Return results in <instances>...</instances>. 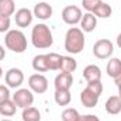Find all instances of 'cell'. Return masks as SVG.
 <instances>
[{
	"instance_id": "cell-4",
	"label": "cell",
	"mask_w": 121,
	"mask_h": 121,
	"mask_svg": "<svg viewBox=\"0 0 121 121\" xmlns=\"http://www.w3.org/2000/svg\"><path fill=\"white\" fill-rule=\"evenodd\" d=\"M113 52H114V45L107 38H101V39L96 41L93 45V54L99 59H108V58H111Z\"/></svg>"
},
{
	"instance_id": "cell-29",
	"label": "cell",
	"mask_w": 121,
	"mask_h": 121,
	"mask_svg": "<svg viewBox=\"0 0 121 121\" xmlns=\"http://www.w3.org/2000/svg\"><path fill=\"white\" fill-rule=\"evenodd\" d=\"M11 97V93H10V87L4 86V85H0V103L9 100Z\"/></svg>"
},
{
	"instance_id": "cell-5",
	"label": "cell",
	"mask_w": 121,
	"mask_h": 121,
	"mask_svg": "<svg viewBox=\"0 0 121 121\" xmlns=\"http://www.w3.org/2000/svg\"><path fill=\"white\" fill-rule=\"evenodd\" d=\"M60 17H62V20H63L65 24H68V26H76V24L80 23V20L83 17V13H82L80 7L72 4V6H66L62 10V16Z\"/></svg>"
},
{
	"instance_id": "cell-25",
	"label": "cell",
	"mask_w": 121,
	"mask_h": 121,
	"mask_svg": "<svg viewBox=\"0 0 121 121\" xmlns=\"http://www.w3.org/2000/svg\"><path fill=\"white\" fill-rule=\"evenodd\" d=\"M79 117H80L79 111H78L76 108H72V107L65 108V110L62 111V116H60L62 121H78Z\"/></svg>"
},
{
	"instance_id": "cell-33",
	"label": "cell",
	"mask_w": 121,
	"mask_h": 121,
	"mask_svg": "<svg viewBox=\"0 0 121 121\" xmlns=\"http://www.w3.org/2000/svg\"><path fill=\"white\" fill-rule=\"evenodd\" d=\"M117 45L121 48V32L118 34V37H117Z\"/></svg>"
},
{
	"instance_id": "cell-8",
	"label": "cell",
	"mask_w": 121,
	"mask_h": 121,
	"mask_svg": "<svg viewBox=\"0 0 121 121\" xmlns=\"http://www.w3.org/2000/svg\"><path fill=\"white\" fill-rule=\"evenodd\" d=\"M4 80H6L7 87H10V89H20V86L24 82V73L18 68H11V69H9L6 72Z\"/></svg>"
},
{
	"instance_id": "cell-9",
	"label": "cell",
	"mask_w": 121,
	"mask_h": 121,
	"mask_svg": "<svg viewBox=\"0 0 121 121\" xmlns=\"http://www.w3.org/2000/svg\"><path fill=\"white\" fill-rule=\"evenodd\" d=\"M32 18H34V14L30 9L27 7H21L18 9L16 13H14V20H16V24L20 27V28H26L31 26L32 23Z\"/></svg>"
},
{
	"instance_id": "cell-10",
	"label": "cell",
	"mask_w": 121,
	"mask_h": 121,
	"mask_svg": "<svg viewBox=\"0 0 121 121\" xmlns=\"http://www.w3.org/2000/svg\"><path fill=\"white\" fill-rule=\"evenodd\" d=\"M32 14L34 17H37L38 20H49L54 14V9L51 4H48L47 1H41V3H37L34 6V10H32Z\"/></svg>"
},
{
	"instance_id": "cell-19",
	"label": "cell",
	"mask_w": 121,
	"mask_h": 121,
	"mask_svg": "<svg viewBox=\"0 0 121 121\" xmlns=\"http://www.w3.org/2000/svg\"><path fill=\"white\" fill-rule=\"evenodd\" d=\"M32 69L35 72H48V63H47V54L45 55H35L32 58Z\"/></svg>"
},
{
	"instance_id": "cell-31",
	"label": "cell",
	"mask_w": 121,
	"mask_h": 121,
	"mask_svg": "<svg viewBox=\"0 0 121 121\" xmlns=\"http://www.w3.org/2000/svg\"><path fill=\"white\" fill-rule=\"evenodd\" d=\"M113 80H114V85L117 86V89H120V87H121V73L117 76V78H114Z\"/></svg>"
},
{
	"instance_id": "cell-21",
	"label": "cell",
	"mask_w": 121,
	"mask_h": 121,
	"mask_svg": "<svg viewBox=\"0 0 121 121\" xmlns=\"http://www.w3.org/2000/svg\"><path fill=\"white\" fill-rule=\"evenodd\" d=\"M21 118H23V121H41V113L38 108L31 106L27 108H23Z\"/></svg>"
},
{
	"instance_id": "cell-13",
	"label": "cell",
	"mask_w": 121,
	"mask_h": 121,
	"mask_svg": "<svg viewBox=\"0 0 121 121\" xmlns=\"http://www.w3.org/2000/svg\"><path fill=\"white\" fill-rule=\"evenodd\" d=\"M99 99H100V97H99L97 94H94L91 90H89L87 87L80 91V101H82V104H83L85 107H87V108L96 107L97 103H99Z\"/></svg>"
},
{
	"instance_id": "cell-14",
	"label": "cell",
	"mask_w": 121,
	"mask_h": 121,
	"mask_svg": "<svg viewBox=\"0 0 121 121\" xmlns=\"http://www.w3.org/2000/svg\"><path fill=\"white\" fill-rule=\"evenodd\" d=\"M83 78L86 79V82H97L101 80V69L97 65H87L83 69Z\"/></svg>"
},
{
	"instance_id": "cell-11",
	"label": "cell",
	"mask_w": 121,
	"mask_h": 121,
	"mask_svg": "<svg viewBox=\"0 0 121 121\" xmlns=\"http://www.w3.org/2000/svg\"><path fill=\"white\" fill-rule=\"evenodd\" d=\"M72 83H73V73H66V72H60L54 80L55 90H69L72 87Z\"/></svg>"
},
{
	"instance_id": "cell-15",
	"label": "cell",
	"mask_w": 121,
	"mask_h": 121,
	"mask_svg": "<svg viewBox=\"0 0 121 121\" xmlns=\"http://www.w3.org/2000/svg\"><path fill=\"white\" fill-rule=\"evenodd\" d=\"M106 111L111 116H117L121 113V97L120 96H110L106 101Z\"/></svg>"
},
{
	"instance_id": "cell-30",
	"label": "cell",
	"mask_w": 121,
	"mask_h": 121,
	"mask_svg": "<svg viewBox=\"0 0 121 121\" xmlns=\"http://www.w3.org/2000/svg\"><path fill=\"white\" fill-rule=\"evenodd\" d=\"M78 121H100V118L94 114H86V116H80Z\"/></svg>"
},
{
	"instance_id": "cell-17",
	"label": "cell",
	"mask_w": 121,
	"mask_h": 121,
	"mask_svg": "<svg viewBox=\"0 0 121 121\" xmlns=\"http://www.w3.org/2000/svg\"><path fill=\"white\" fill-rule=\"evenodd\" d=\"M16 111H17V106L11 99L0 103V114L3 117H13L16 114Z\"/></svg>"
},
{
	"instance_id": "cell-16",
	"label": "cell",
	"mask_w": 121,
	"mask_h": 121,
	"mask_svg": "<svg viewBox=\"0 0 121 121\" xmlns=\"http://www.w3.org/2000/svg\"><path fill=\"white\" fill-rule=\"evenodd\" d=\"M91 13H93L97 18H108V17H111V14H113V9H111V6H110L108 3L101 1Z\"/></svg>"
},
{
	"instance_id": "cell-7",
	"label": "cell",
	"mask_w": 121,
	"mask_h": 121,
	"mask_svg": "<svg viewBox=\"0 0 121 121\" xmlns=\"http://www.w3.org/2000/svg\"><path fill=\"white\" fill-rule=\"evenodd\" d=\"M28 87L32 93L42 94L48 90V79L42 73H34L28 78Z\"/></svg>"
},
{
	"instance_id": "cell-27",
	"label": "cell",
	"mask_w": 121,
	"mask_h": 121,
	"mask_svg": "<svg viewBox=\"0 0 121 121\" xmlns=\"http://www.w3.org/2000/svg\"><path fill=\"white\" fill-rule=\"evenodd\" d=\"M103 0H82V6L86 10V13H91Z\"/></svg>"
},
{
	"instance_id": "cell-22",
	"label": "cell",
	"mask_w": 121,
	"mask_h": 121,
	"mask_svg": "<svg viewBox=\"0 0 121 121\" xmlns=\"http://www.w3.org/2000/svg\"><path fill=\"white\" fill-rule=\"evenodd\" d=\"M78 68V62L72 56H62V63H60V72L66 73H73Z\"/></svg>"
},
{
	"instance_id": "cell-23",
	"label": "cell",
	"mask_w": 121,
	"mask_h": 121,
	"mask_svg": "<svg viewBox=\"0 0 121 121\" xmlns=\"http://www.w3.org/2000/svg\"><path fill=\"white\" fill-rule=\"evenodd\" d=\"M16 13V3L14 0H0V16L10 17Z\"/></svg>"
},
{
	"instance_id": "cell-28",
	"label": "cell",
	"mask_w": 121,
	"mask_h": 121,
	"mask_svg": "<svg viewBox=\"0 0 121 121\" xmlns=\"http://www.w3.org/2000/svg\"><path fill=\"white\" fill-rule=\"evenodd\" d=\"M10 17H6V16H0V32H7L10 31Z\"/></svg>"
},
{
	"instance_id": "cell-32",
	"label": "cell",
	"mask_w": 121,
	"mask_h": 121,
	"mask_svg": "<svg viewBox=\"0 0 121 121\" xmlns=\"http://www.w3.org/2000/svg\"><path fill=\"white\" fill-rule=\"evenodd\" d=\"M4 58H6V49L3 45H0V60H3Z\"/></svg>"
},
{
	"instance_id": "cell-26",
	"label": "cell",
	"mask_w": 121,
	"mask_h": 121,
	"mask_svg": "<svg viewBox=\"0 0 121 121\" xmlns=\"http://www.w3.org/2000/svg\"><path fill=\"white\" fill-rule=\"evenodd\" d=\"M86 87H87L89 90H91L94 94H97L99 97H100L101 93H103V83H101V80H97V82H89Z\"/></svg>"
},
{
	"instance_id": "cell-1",
	"label": "cell",
	"mask_w": 121,
	"mask_h": 121,
	"mask_svg": "<svg viewBox=\"0 0 121 121\" xmlns=\"http://www.w3.org/2000/svg\"><path fill=\"white\" fill-rule=\"evenodd\" d=\"M31 42L38 49L51 48L52 44H54V37H52L51 28L44 23H39V24L34 26L32 31H31Z\"/></svg>"
},
{
	"instance_id": "cell-2",
	"label": "cell",
	"mask_w": 121,
	"mask_h": 121,
	"mask_svg": "<svg viewBox=\"0 0 121 121\" xmlns=\"http://www.w3.org/2000/svg\"><path fill=\"white\" fill-rule=\"evenodd\" d=\"M85 32L79 27H70L65 35V49L72 55H78L85 48Z\"/></svg>"
},
{
	"instance_id": "cell-36",
	"label": "cell",
	"mask_w": 121,
	"mask_h": 121,
	"mask_svg": "<svg viewBox=\"0 0 121 121\" xmlns=\"http://www.w3.org/2000/svg\"><path fill=\"white\" fill-rule=\"evenodd\" d=\"M1 121H11V120H1Z\"/></svg>"
},
{
	"instance_id": "cell-18",
	"label": "cell",
	"mask_w": 121,
	"mask_h": 121,
	"mask_svg": "<svg viewBox=\"0 0 121 121\" xmlns=\"http://www.w3.org/2000/svg\"><path fill=\"white\" fill-rule=\"evenodd\" d=\"M107 75L110 76V78H117L118 75L121 73V59L118 58H111V59L108 60V63H107Z\"/></svg>"
},
{
	"instance_id": "cell-35",
	"label": "cell",
	"mask_w": 121,
	"mask_h": 121,
	"mask_svg": "<svg viewBox=\"0 0 121 121\" xmlns=\"http://www.w3.org/2000/svg\"><path fill=\"white\" fill-rule=\"evenodd\" d=\"M118 96H120V97H121V87H120V89H118Z\"/></svg>"
},
{
	"instance_id": "cell-12",
	"label": "cell",
	"mask_w": 121,
	"mask_h": 121,
	"mask_svg": "<svg viewBox=\"0 0 121 121\" xmlns=\"http://www.w3.org/2000/svg\"><path fill=\"white\" fill-rule=\"evenodd\" d=\"M79 24H80V30L83 32H91L97 27V17L93 13H85Z\"/></svg>"
},
{
	"instance_id": "cell-20",
	"label": "cell",
	"mask_w": 121,
	"mask_h": 121,
	"mask_svg": "<svg viewBox=\"0 0 121 121\" xmlns=\"http://www.w3.org/2000/svg\"><path fill=\"white\" fill-rule=\"evenodd\" d=\"M47 63L49 70H59L60 63H62V55L56 52H49L47 54Z\"/></svg>"
},
{
	"instance_id": "cell-6",
	"label": "cell",
	"mask_w": 121,
	"mask_h": 121,
	"mask_svg": "<svg viewBox=\"0 0 121 121\" xmlns=\"http://www.w3.org/2000/svg\"><path fill=\"white\" fill-rule=\"evenodd\" d=\"M11 100L16 103L17 107L20 108H27V107H31L32 103H34V94L30 89H17L16 93L11 96Z\"/></svg>"
},
{
	"instance_id": "cell-24",
	"label": "cell",
	"mask_w": 121,
	"mask_h": 121,
	"mask_svg": "<svg viewBox=\"0 0 121 121\" xmlns=\"http://www.w3.org/2000/svg\"><path fill=\"white\" fill-rule=\"evenodd\" d=\"M54 99H55V103L58 106H69L70 100H72V96L69 90H55V94H54Z\"/></svg>"
},
{
	"instance_id": "cell-34",
	"label": "cell",
	"mask_w": 121,
	"mask_h": 121,
	"mask_svg": "<svg viewBox=\"0 0 121 121\" xmlns=\"http://www.w3.org/2000/svg\"><path fill=\"white\" fill-rule=\"evenodd\" d=\"M1 76H3V69H1V66H0V79H1Z\"/></svg>"
},
{
	"instance_id": "cell-3",
	"label": "cell",
	"mask_w": 121,
	"mask_h": 121,
	"mask_svg": "<svg viewBox=\"0 0 121 121\" xmlns=\"http://www.w3.org/2000/svg\"><path fill=\"white\" fill-rule=\"evenodd\" d=\"M4 44L6 48L16 52V54H23L27 49V38L21 30H10L6 32L4 37Z\"/></svg>"
}]
</instances>
